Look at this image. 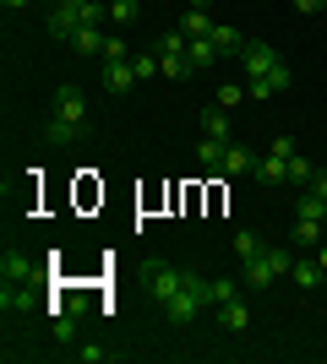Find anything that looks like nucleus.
<instances>
[{
	"label": "nucleus",
	"instance_id": "2",
	"mask_svg": "<svg viewBox=\"0 0 327 364\" xmlns=\"http://www.w3.org/2000/svg\"><path fill=\"white\" fill-rule=\"evenodd\" d=\"M82 120H88V98H82V87H71V82L55 87V120H49L44 136L55 141V147H66V141H77Z\"/></svg>",
	"mask_w": 327,
	"mask_h": 364
},
{
	"label": "nucleus",
	"instance_id": "34",
	"mask_svg": "<svg viewBox=\"0 0 327 364\" xmlns=\"http://www.w3.org/2000/svg\"><path fill=\"white\" fill-rule=\"evenodd\" d=\"M55 6H77V11H82V6H88V0H55Z\"/></svg>",
	"mask_w": 327,
	"mask_h": 364
},
{
	"label": "nucleus",
	"instance_id": "31",
	"mask_svg": "<svg viewBox=\"0 0 327 364\" xmlns=\"http://www.w3.org/2000/svg\"><path fill=\"white\" fill-rule=\"evenodd\" d=\"M267 152H279V158H295V141H289V136H273V147H267Z\"/></svg>",
	"mask_w": 327,
	"mask_h": 364
},
{
	"label": "nucleus",
	"instance_id": "10",
	"mask_svg": "<svg viewBox=\"0 0 327 364\" xmlns=\"http://www.w3.org/2000/svg\"><path fill=\"white\" fill-rule=\"evenodd\" d=\"M218 321H224V332H246V326H251V304L234 294V299L218 304Z\"/></svg>",
	"mask_w": 327,
	"mask_h": 364
},
{
	"label": "nucleus",
	"instance_id": "24",
	"mask_svg": "<svg viewBox=\"0 0 327 364\" xmlns=\"http://www.w3.org/2000/svg\"><path fill=\"white\" fill-rule=\"evenodd\" d=\"M311 180H316V164L295 152V158H289V185H311Z\"/></svg>",
	"mask_w": 327,
	"mask_h": 364
},
{
	"label": "nucleus",
	"instance_id": "25",
	"mask_svg": "<svg viewBox=\"0 0 327 364\" xmlns=\"http://www.w3.org/2000/svg\"><path fill=\"white\" fill-rule=\"evenodd\" d=\"M77 359H82V364H109V359H115V348H104V343H82Z\"/></svg>",
	"mask_w": 327,
	"mask_h": 364
},
{
	"label": "nucleus",
	"instance_id": "14",
	"mask_svg": "<svg viewBox=\"0 0 327 364\" xmlns=\"http://www.w3.org/2000/svg\"><path fill=\"white\" fill-rule=\"evenodd\" d=\"M289 277H295V289H322L327 283V272H322V261H295V267H289Z\"/></svg>",
	"mask_w": 327,
	"mask_h": 364
},
{
	"label": "nucleus",
	"instance_id": "7",
	"mask_svg": "<svg viewBox=\"0 0 327 364\" xmlns=\"http://www.w3.org/2000/svg\"><path fill=\"white\" fill-rule=\"evenodd\" d=\"M33 277H38L33 256L22 245H6V250H0V283H33Z\"/></svg>",
	"mask_w": 327,
	"mask_h": 364
},
{
	"label": "nucleus",
	"instance_id": "36",
	"mask_svg": "<svg viewBox=\"0 0 327 364\" xmlns=\"http://www.w3.org/2000/svg\"><path fill=\"white\" fill-rule=\"evenodd\" d=\"M186 6H213V0H186Z\"/></svg>",
	"mask_w": 327,
	"mask_h": 364
},
{
	"label": "nucleus",
	"instance_id": "32",
	"mask_svg": "<svg viewBox=\"0 0 327 364\" xmlns=\"http://www.w3.org/2000/svg\"><path fill=\"white\" fill-rule=\"evenodd\" d=\"M306 191H316V196H322V201H327V174H322V168H316V180H311V185H306Z\"/></svg>",
	"mask_w": 327,
	"mask_h": 364
},
{
	"label": "nucleus",
	"instance_id": "30",
	"mask_svg": "<svg viewBox=\"0 0 327 364\" xmlns=\"http://www.w3.org/2000/svg\"><path fill=\"white\" fill-rule=\"evenodd\" d=\"M295 11H300V16H322L327 0H295Z\"/></svg>",
	"mask_w": 327,
	"mask_h": 364
},
{
	"label": "nucleus",
	"instance_id": "9",
	"mask_svg": "<svg viewBox=\"0 0 327 364\" xmlns=\"http://www.w3.org/2000/svg\"><path fill=\"white\" fill-rule=\"evenodd\" d=\"M256 180H262L267 191H279V185H289V158H279V152H267V158H256Z\"/></svg>",
	"mask_w": 327,
	"mask_h": 364
},
{
	"label": "nucleus",
	"instance_id": "28",
	"mask_svg": "<svg viewBox=\"0 0 327 364\" xmlns=\"http://www.w3.org/2000/svg\"><path fill=\"white\" fill-rule=\"evenodd\" d=\"M98 60H131V49H125V38H104V55Z\"/></svg>",
	"mask_w": 327,
	"mask_h": 364
},
{
	"label": "nucleus",
	"instance_id": "19",
	"mask_svg": "<svg viewBox=\"0 0 327 364\" xmlns=\"http://www.w3.org/2000/svg\"><path fill=\"white\" fill-rule=\"evenodd\" d=\"M49 332H55V343H71V337H77V321H71V310H66V304H55V316H49Z\"/></svg>",
	"mask_w": 327,
	"mask_h": 364
},
{
	"label": "nucleus",
	"instance_id": "37",
	"mask_svg": "<svg viewBox=\"0 0 327 364\" xmlns=\"http://www.w3.org/2000/svg\"><path fill=\"white\" fill-rule=\"evenodd\" d=\"M322 223H327V213H322Z\"/></svg>",
	"mask_w": 327,
	"mask_h": 364
},
{
	"label": "nucleus",
	"instance_id": "21",
	"mask_svg": "<svg viewBox=\"0 0 327 364\" xmlns=\"http://www.w3.org/2000/svg\"><path fill=\"white\" fill-rule=\"evenodd\" d=\"M213 49H218V55H240V49H246L240 28H213Z\"/></svg>",
	"mask_w": 327,
	"mask_h": 364
},
{
	"label": "nucleus",
	"instance_id": "8",
	"mask_svg": "<svg viewBox=\"0 0 327 364\" xmlns=\"http://www.w3.org/2000/svg\"><path fill=\"white\" fill-rule=\"evenodd\" d=\"M44 28H49V38H55V44H71V38H77V28H82V11H77V6H55V11L44 16Z\"/></svg>",
	"mask_w": 327,
	"mask_h": 364
},
{
	"label": "nucleus",
	"instance_id": "18",
	"mask_svg": "<svg viewBox=\"0 0 327 364\" xmlns=\"http://www.w3.org/2000/svg\"><path fill=\"white\" fill-rule=\"evenodd\" d=\"M131 71H137V82H153V76H164V65H158V49H137V55H131Z\"/></svg>",
	"mask_w": 327,
	"mask_h": 364
},
{
	"label": "nucleus",
	"instance_id": "33",
	"mask_svg": "<svg viewBox=\"0 0 327 364\" xmlns=\"http://www.w3.org/2000/svg\"><path fill=\"white\" fill-rule=\"evenodd\" d=\"M316 261H322V272H327V240H322V245H316Z\"/></svg>",
	"mask_w": 327,
	"mask_h": 364
},
{
	"label": "nucleus",
	"instance_id": "1",
	"mask_svg": "<svg viewBox=\"0 0 327 364\" xmlns=\"http://www.w3.org/2000/svg\"><path fill=\"white\" fill-rule=\"evenodd\" d=\"M240 60H246V92H251V98H273V92L289 87V65L273 55V44H262V38H246Z\"/></svg>",
	"mask_w": 327,
	"mask_h": 364
},
{
	"label": "nucleus",
	"instance_id": "12",
	"mask_svg": "<svg viewBox=\"0 0 327 364\" xmlns=\"http://www.w3.org/2000/svg\"><path fill=\"white\" fill-rule=\"evenodd\" d=\"M251 168H256V152L240 147V141H229V147H224V164H218V174H251Z\"/></svg>",
	"mask_w": 327,
	"mask_h": 364
},
{
	"label": "nucleus",
	"instance_id": "11",
	"mask_svg": "<svg viewBox=\"0 0 327 364\" xmlns=\"http://www.w3.org/2000/svg\"><path fill=\"white\" fill-rule=\"evenodd\" d=\"M213 16H207V6H186V16H180V33L186 38H213Z\"/></svg>",
	"mask_w": 327,
	"mask_h": 364
},
{
	"label": "nucleus",
	"instance_id": "20",
	"mask_svg": "<svg viewBox=\"0 0 327 364\" xmlns=\"http://www.w3.org/2000/svg\"><path fill=\"white\" fill-rule=\"evenodd\" d=\"M71 49H77V55H104V33H98V28H77Z\"/></svg>",
	"mask_w": 327,
	"mask_h": 364
},
{
	"label": "nucleus",
	"instance_id": "27",
	"mask_svg": "<svg viewBox=\"0 0 327 364\" xmlns=\"http://www.w3.org/2000/svg\"><path fill=\"white\" fill-rule=\"evenodd\" d=\"M246 98H251L246 87H218V98H213V104H218V109H234V104H246Z\"/></svg>",
	"mask_w": 327,
	"mask_h": 364
},
{
	"label": "nucleus",
	"instance_id": "22",
	"mask_svg": "<svg viewBox=\"0 0 327 364\" xmlns=\"http://www.w3.org/2000/svg\"><path fill=\"white\" fill-rule=\"evenodd\" d=\"M256 250H262V234H256V228H240V234H234V256L251 261Z\"/></svg>",
	"mask_w": 327,
	"mask_h": 364
},
{
	"label": "nucleus",
	"instance_id": "17",
	"mask_svg": "<svg viewBox=\"0 0 327 364\" xmlns=\"http://www.w3.org/2000/svg\"><path fill=\"white\" fill-rule=\"evenodd\" d=\"M186 55H191V71H207V65L218 60L213 38H186Z\"/></svg>",
	"mask_w": 327,
	"mask_h": 364
},
{
	"label": "nucleus",
	"instance_id": "26",
	"mask_svg": "<svg viewBox=\"0 0 327 364\" xmlns=\"http://www.w3.org/2000/svg\"><path fill=\"white\" fill-rule=\"evenodd\" d=\"M109 22H137V0H109Z\"/></svg>",
	"mask_w": 327,
	"mask_h": 364
},
{
	"label": "nucleus",
	"instance_id": "29",
	"mask_svg": "<svg viewBox=\"0 0 327 364\" xmlns=\"http://www.w3.org/2000/svg\"><path fill=\"white\" fill-rule=\"evenodd\" d=\"M207 289H213V304H224V299H234V294H240L229 277H218V283H207Z\"/></svg>",
	"mask_w": 327,
	"mask_h": 364
},
{
	"label": "nucleus",
	"instance_id": "23",
	"mask_svg": "<svg viewBox=\"0 0 327 364\" xmlns=\"http://www.w3.org/2000/svg\"><path fill=\"white\" fill-rule=\"evenodd\" d=\"M224 147H229V141H213V136H202V147H197L202 168H213V174H218V164H224Z\"/></svg>",
	"mask_w": 327,
	"mask_h": 364
},
{
	"label": "nucleus",
	"instance_id": "16",
	"mask_svg": "<svg viewBox=\"0 0 327 364\" xmlns=\"http://www.w3.org/2000/svg\"><path fill=\"white\" fill-rule=\"evenodd\" d=\"M322 218H300L295 213V245H306V250H316V245H322Z\"/></svg>",
	"mask_w": 327,
	"mask_h": 364
},
{
	"label": "nucleus",
	"instance_id": "6",
	"mask_svg": "<svg viewBox=\"0 0 327 364\" xmlns=\"http://www.w3.org/2000/svg\"><path fill=\"white\" fill-rule=\"evenodd\" d=\"M158 49V65H164V76H191V55H186V33H164V38H153Z\"/></svg>",
	"mask_w": 327,
	"mask_h": 364
},
{
	"label": "nucleus",
	"instance_id": "4",
	"mask_svg": "<svg viewBox=\"0 0 327 364\" xmlns=\"http://www.w3.org/2000/svg\"><path fill=\"white\" fill-rule=\"evenodd\" d=\"M289 267H295V256H289V250L262 245V250L246 261V289H273L279 277H289Z\"/></svg>",
	"mask_w": 327,
	"mask_h": 364
},
{
	"label": "nucleus",
	"instance_id": "35",
	"mask_svg": "<svg viewBox=\"0 0 327 364\" xmlns=\"http://www.w3.org/2000/svg\"><path fill=\"white\" fill-rule=\"evenodd\" d=\"M6 6H11V11H22V6H28V0H6Z\"/></svg>",
	"mask_w": 327,
	"mask_h": 364
},
{
	"label": "nucleus",
	"instance_id": "13",
	"mask_svg": "<svg viewBox=\"0 0 327 364\" xmlns=\"http://www.w3.org/2000/svg\"><path fill=\"white\" fill-rule=\"evenodd\" d=\"M104 87H109V92H131V87H137L131 60H104Z\"/></svg>",
	"mask_w": 327,
	"mask_h": 364
},
{
	"label": "nucleus",
	"instance_id": "3",
	"mask_svg": "<svg viewBox=\"0 0 327 364\" xmlns=\"http://www.w3.org/2000/svg\"><path fill=\"white\" fill-rule=\"evenodd\" d=\"M202 304H213V289H207V277L186 272L180 294H175V299L164 304V316H170V326H186V321H197V316H202Z\"/></svg>",
	"mask_w": 327,
	"mask_h": 364
},
{
	"label": "nucleus",
	"instance_id": "5",
	"mask_svg": "<svg viewBox=\"0 0 327 364\" xmlns=\"http://www.w3.org/2000/svg\"><path fill=\"white\" fill-rule=\"evenodd\" d=\"M142 277H147V294H153L158 304H170L175 294H180V283H186V272H180V267H170V261H147V267H142Z\"/></svg>",
	"mask_w": 327,
	"mask_h": 364
},
{
	"label": "nucleus",
	"instance_id": "15",
	"mask_svg": "<svg viewBox=\"0 0 327 364\" xmlns=\"http://www.w3.org/2000/svg\"><path fill=\"white\" fill-rule=\"evenodd\" d=\"M202 136H213V141H229V109H202Z\"/></svg>",
	"mask_w": 327,
	"mask_h": 364
}]
</instances>
